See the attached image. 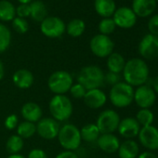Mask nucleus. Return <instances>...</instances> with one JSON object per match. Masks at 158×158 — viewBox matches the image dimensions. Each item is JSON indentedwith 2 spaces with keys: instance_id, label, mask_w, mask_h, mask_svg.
I'll return each mask as SVG.
<instances>
[{
  "instance_id": "nucleus-1",
  "label": "nucleus",
  "mask_w": 158,
  "mask_h": 158,
  "mask_svg": "<svg viewBox=\"0 0 158 158\" xmlns=\"http://www.w3.org/2000/svg\"><path fill=\"white\" fill-rule=\"evenodd\" d=\"M125 82L131 87L142 86L146 83L149 76V68L144 60L139 58L131 59L126 61L123 70Z\"/></svg>"
},
{
  "instance_id": "nucleus-2",
  "label": "nucleus",
  "mask_w": 158,
  "mask_h": 158,
  "mask_svg": "<svg viewBox=\"0 0 158 158\" xmlns=\"http://www.w3.org/2000/svg\"><path fill=\"white\" fill-rule=\"evenodd\" d=\"M104 72L97 65H88L78 72L76 80L86 90L100 89L104 85Z\"/></svg>"
},
{
  "instance_id": "nucleus-3",
  "label": "nucleus",
  "mask_w": 158,
  "mask_h": 158,
  "mask_svg": "<svg viewBox=\"0 0 158 158\" xmlns=\"http://www.w3.org/2000/svg\"><path fill=\"white\" fill-rule=\"evenodd\" d=\"M51 117L56 121L65 122L73 114V106L71 100L65 95H54L48 103Z\"/></svg>"
},
{
  "instance_id": "nucleus-4",
  "label": "nucleus",
  "mask_w": 158,
  "mask_h": 158,
  "mask_svg": "<svg viewBox=\"0 0 158 158\" xmlns=\"http://www.w3.org/2000/svg\"><path fill=\"white\" fill-rule=\"evenodd\" d=\"M57 138L60 145L65 151L74 152L82 143L80 129L73 124L68 123L61 126Z\"/></svg>"
},
{
  "instance_id": "nucleus-5",
  "label": "nucleus",
  "mask_w": 158,
  "mask_h": 158,
  "mask_svg": "<svg viewBox=\"0 0 158 158\" xmlns=\"http://www.w3.org/2000/svg\"><path fill=\"white\" fill-rule=\"evenodd\" d=\"M109 99L112 104L117 108L127 107L134 101V89L126 82H119L112 87Z\"/></svg>"
},
{
  "instance_id": "nucleus-6",
  "label": "nucleus",
  "mask_w": 158,
  "mask_h": 158,
  "mask_svg": "<svg viewBox=\"0 0 158 158\" xmlns=\"http://www.w3.org/2000/svg\"><path fill=\"white\" fill-rule=\"evenodd\" d=\"M73 84V77L67 71L60 70L52 73L48 79V89L55 95H65Z\"/></svg>"
},
{
  "instance_id": "nucleus-7",
  "label": "nucleus",
  "mask_w": 158,
  "mask_h": 158,
  "mask_svg": "<svg viewBox=\"0 0 158 158\" xmlns=\"http://www.w3.org/2000/svg\"><path fill=\"white\" fill-rule=\"evenodd\" d=\"M119 123V114L112 109H107L99 114L96 121V126L98 127L101 134H111L117 130Z\"/></svg>"
},
{
  "instance_id": "nucleus-8",
  "label": "nucleus",
  "mask_w": 158,
  "mask_h": 158,
  "mask_svg": "<svg viewBox=\"0 0 158 158\" xmlns=\"http://www.w3.org/2000/svg\"><path fill=\"white\" fill-rule=\"evenodd\" d=\"M89 47L91 52L95 56L99 58H107L114 52V43L109 35L99 34L91 38Z\"/></svg>"
},
{
  "instance_id": "nucleus-9",
  "label": "nucleus",
  "mask_w": 158,
  "mask_h": 158,
  "mask_svg": "<svg viewBox=\"0 0 158 158\" xmlns=\"http://www.w3.org/2000/svg\"><path fill=\"white\" fill-rule=\"evenodd\" d=\"M41 33L48 38L60 37L66 31V24L64 22L55 16L47 17L40 23Z\"/></svg>"
},
{
  "instance_id": "nucleus-10",
  "label": "nucleus",
  "mask_w": 158,
  "mask_h": 158,
  "mask_svg": "<svg viewBox=\"0 0 158 158\" xmlns=\"http://www.w3.org/2000/svg\"><path fill=\"white\" fill-rule=\"evenodd\" d=\"M60 126L52 117L41 118L36 124V133L44 139L51 140L58 137Z\"/></svg>"
},
{
  "instance_id": "nucleus-11",
  "label": "nucleus",
  "mask_w": 158,
  "mask_h": 158,
  "mask_svg": "<svg viewBox=\"0 0 158 158\" xmlns=\"http://www.w3.org/2000/svg\"><path fill=\"white\" fill-rule=\"evenodd\" d=\"M139 52L146 60L158 59V36L151 34L145 35L139 44Z\"/></svg>"
},
{
  "instance_id": "nucleus-12",
  "label": "nucleus",
  "mask_w": 158,
  "mask_h": 158,
  "mask_svg": "<svg viewBox=\"0 0 158 158\" xmlns=\"http://www.w3.org/2000/svg\"><path fill=\"white\" fill-rule=\"evenodd\" d=\"M137 16L131 8L121 7L116 9L113 15V20L116 27L122 29H130L137 23Z\"/></svg>"
},
{
  "instance_id": "nucleus-13",
  "label": "nucleus",
  "mask_w": 158,
  "mask_h": 158,
  "mask_svg": "<svg viewBox=\"0 0 158 158\" xmlns=\"http://www.w3.org/2000/svg\"><path fill=\"white\" fill-rule=\"evenodd\" d=\"M155 92L147 85L139 86L134 91V101L141 109H149L152 107L155 102Z\"/></svg>"
},
{
  "instance_id": "nucleus-14",
  "label": "nucleus",
  "mask_w": 158,
  "mask_h": 158,
  "mask_svg": "<svg viewBox=\"0 0 158 158\" xmlns=\"http://www.w3.org/2000/svg\"><path fill=\"white\" fill-rule=\"evenodd\" d=\"M139 142L149 150H158V128L153 126L143 127L139 132Z\"/></svg>"
},
{
  "instance_id": "nucleus-15",
  "label": "nucleus",
  "mask_w": 158,
  "mask_h": 158,
  "mask_svg": "<svg viewBox=\"0 0 158 158\" xmlns=\"http://www.w3.org/2000/svg\"><path fill=\"white\" fill-rule=\"evenodd\" d=\"M84 103L90 109H100L104 106L107 102L106 94L101 89H90L87 90L83 99Z\"/></svg>"
},
{
  "instance_id": "nucleus-16",
  "label": "nucleus",
  "mask_w": 158,
  "mask_h": 158,
  "mask_svg": "<svg viewBox=\"0 0 158 158\" xmlns=\"http://www.w3.org/2000/svg\"><path fill=\"white\" fill-rule=\"evenodd\" d=\"M157 7L155 0H133L131 10L137 17L146 18L153 14Z\"/></svg>"
},
{
  "instance_id": "nucleus-17",
  "label": "nucleus",
  "mask_w": 158,
  "mask_h": 158,
  "mask_svg": "<svg viewBox=\"0 0 158 158\" xmlns=\"http://www.w3.org/2000/svg\"><path fill=\"white\" fill-rule=\"evenodd\" d=\"M117 130L122 137L126 139H131L139 135L140 126L136 120V118L127 117L123 120H120Z\"/></svg>"
},
{
  "instance_id": "nucleus-18",
  "label": "nucleus",
  "mask_w": 158,
  "mask_h": 158,
  "mask_svg": "<svg viewBox=\"0 0 158 158\" xmlns=\"http://www.w3.org/2000/svg\"><path fill=\"white\" fill-rule=\"evenodd\" d=\"M13 84L20 89H30L34 82L35 76L33 73L27 69H19L12 75Z\"/></svg>"
},
{
  "instance_id": "nucleus-19",
  "label": "nucleus",
  "mask_w": 158,
  "mask_h": 158,
  "mask_svg": "<svg viewBox=\"0 0 158 158\" xmlns=\"http://www.w3.org/2000/svg\"><path fill=\"white\" fill-rule=\"evenodd\" d=\"M21 114L24 121L35 124L42 118L43 111L40 105H38L36 102H28L22 106Z\"/></svg>"
},
{
  "instance_id": "nucleus-20",
  "label": "nucleus",
  "mask_w": 158,
  "mask_h": 158,
  "mask_svg": "<svg viewBox=\"0 0 158 158\" xmlns=\"http://www.w3.org/2000/svg\"><path fill=\"white\" fill-rule=\"evenodd\" d=\"M96 142L99 148L107 153H114L117 152L120 146L119 139L113 133L101 134Z\"/></svg>"
},
{
  "instance_id": "nucleus-21",
  "label": "nucleus",
  "mask_w": 158,
  "mask_h": 158,
  "mask_svg": "<svg viewBox=\"0 0 158 158\" xmlns=\"http://www.w3.org/2000/svg\"><path fill=\"white\" fill-rule=\"evenodd\" d=\"M94 9L97 14L103 18H112L116 10L114 0H95Z\"/></svg>"
},
{
  "instance_id": "nucleus-22",
  "label": "nucleus",
  "mask_w": 158,
  "mask_h": 158,
  "mask_svg": "<svg viewBox=\"0 0 158 158\" xmlns=\"http://www.w3.org/2000/svg\"><path fill=\"white\" fill-rule=\"evenodd\" d=\"M30 17L36 23H42L48 17V9L41 0H35L29 4Z\"/></svg>"
},
{
  "instance_id": "nucleus-23",
  "label": "nucleus",
  "mask_w": 158,
  "mask_h": 158,
  "mask_svg": "<svg viewBox=\"0 0 158 158\" xmlns=\"http://www.w3.org/2000/svg\"><path fill=\"white\" fill-rule=\"evenodd\" d=\"M139 145L132 139H127L120 144L118 155L120 158H136L139 155Z\"/></svg>"
},
{
  "instance_id": "nucleus-24",
  "label": "nucleus",
  "mask_w": 158,
  "mask_h": 158,
  "mask_svg": "<svg viewBox=\"0 0 158 158\" xmlns=\"http://www.w3.org/2000/svg\"><path fill=\"white\" fill-rule=\"evenodd\" d=\"M126 65L125 58L117 52H113L111 55L107 57V68L109 72L120 73L123 72L124 67Z\"/></svg>"
},
{
  "instance_id": "nucleus-25",
  "label": "nucleus",
  "mask_w": 158,
  "mask_h": 158,
  "mask_svg": "<svg viewBox=\"0 0 158 158\" xmlns=\"http://www.w3.org/2000/svg\"><path fill=\"white\" fill-rule=\"evenodd\" d=\"M80 135L82 140L88 143H92L97 141L101 132L96 124H87L80 129Z\"/></svg>"
},
{
  "instance_id": "nucleus-26",
  "label": "nucleus",
  "mask_w": 158,
  "mask_h": 158,
  "mask_svg": "<svg viewBox=\"0 0 158 158\" xmlns=\"http://www.w3.org/2000/svg\"><path fill=\"white\" fill-rule=\"evenodd\" d=\"M16 17V8L8 0L0 1V21L1 22H12Z\"/></svg>"
},
{
  "instance_id": "nucleus-27",
  "label": "nucleus",
  "mask_w": 158,
  "mask_h": 158,
  "mask_svg": "<svg viewBox=\"0 0 158 158\" xmlns=\"http://www.w3.org/2000/svg\"><path fill=\"white\" fill-rule=\"evenodd\" d=\"M86 30V23L81 19H73L66 25L67 34L72 37L81 36Z\"/></svg>"
},
{
  "instance_id": "nucleus-28",
  "label": "nucleus",
  "mask_w": 158,
  "mask_h": 158,
  "mask_svg": "<svg viewBox=\"0 0 158 158\" xmlns=\"http://www.w3.org/2000/svg\"><path fill=\"white\" fill-rule=\"evenodd\" d=\"M24 146L23 139L17 134L11 135L6 142V149L10 154H17L23 150Z\"/></svg>"
},
{
  "instance_id": "nucleus-29",
  "label": "nucleus",
  "mask_w": 158,
  "mask_h": 158,
  "mask_svg": "<svg viewBox=\"0 0 158 158\" xmlns=\"http://www.w3.org/2000/svg\"><path fill=\"white\" fill-rule=\"evenodd\" d=\"M16 130L17 135L23 138V139H29L36 133V125L35 123H31L28 121H23L19 123Z\"/></svg>"
},
{
  "instance_id": "nucleus-30",
  "label": "nucleus",
  "mask_w": 158,
  "mask_h": 158,
  "mask_svg": "<svg viewBox=\"0 0 158 158\" xmlns=\"http://www.w3.org/2000/svg\"><path fill=\"white\" fill-rule=\"evenodd\" d=\"M11 33L10 30L3 23H0V54L5 52L10 46Z\"/></svg>"
},
{
  "instance_id": "nucleus-31",
  "label": "nucleus",
  "mask_w": 158,
  "mask_h": 158,
  "mask_svg": "<svg viewBox=\"0 0 158 158\" xmlns=\"http://www.w3.org/2000/svg\"><path fill=\"white\" fill-rule=\"evenodd\" d=\"M153 118H154L153 114L149 109H141L140 111L138 112L136 116V120L138 121L139 126H142V127L152 126Z\"/></svg>"
},
{
  "instance_id": "nucleus-32",
  "label": "nucleus",
  "mask_w": 158,
  "mask_h": 158,
  "mask_svg": "<svg viewBox=\"0 0 158 158\" xmlns=\"http://www.w3.org/2000/svg\"><path fill=\"white\" fill-rule=\"evenodd\" d=\"M116 25L113 20V18H103L98 25V29L100 34L104 35H109L114 32Z\"/></svg>"
},
{
  "instance_id": "nucleus-33",
  "label": "nucleus",
  "mask_w": 158,
  "mask_h": 158,
  "mask_svg": "<svg viewBox=\"0 0 158 158\" xmlns=\"http://www.w3.org/2000/svg\"><path fill=\"white\" fill-rule=\"evenodd\" d=\"M12 27L18 34H25L29 30V23L25 19L15 17L12 21Z\"/></svg>"
},
{
  "instance_id": "nucleus-34",
  "label": "nucleus",
  "mask_w": 158,
  "mask_h": 158,
  "mask_svg": "<svg viewBox=\"0 0 158 158\" xmlns=\"http://www.w3.org/2000/svg\"><path fill=\"white\" fill-rule=\"evenodd\" d=\"M69 92L73 98H74L76 100H82V99H84L87 90L82 85H80L79 83H75V84H73Z\"/></svg>"
},
{
  "instance_id": "nucleus-35",
  "label": "nucleus",
  "mask_w": 158,
  "mask_h": 158,
  "mask_svg": "<svg viewBox=\"0 0 158 158\" xmlns=\"http://www.w3.org/2000/svg\"><path fill=\"white\" fill-rule=\"evenodd\" d=\"M19 125V117L15 114H11L8 115L4 121V126L8 130H14L17 128Z\"/></svg>"
},
{
  "instance_id": "nucleus-36",
  "label": "nucleus",
  "mask_w": 158,
  "mask_h": 158,
  "mask_svg": "<svg viewBox=\"0 0 158 158\" xmlns=\"http://www.w3.org/2000/svg\"><path fill=\"white\" fill-rule=\"evenodd\" d=\"M149 34L158 36V13L153 14L148 22Z\"/></svg>"
},
{
  "instance_id": "nucleus-37",
  "label": "nucleus",
  "mask_w": 158,
  "mask_h": 158,
  "mask_svg": "<svg viewBox=\"0 0 158 158\" xmlns=\"http://www.w3.org/2000/svg\"><path fill=\"white\" fill-rule=\"evenodd\" d=\"M104 82H106L108 85H111L113 87V86L116 85L117 83L121 82L120 74L115 73H112V72H108L104 75Z\"/></svg>"
},
{
  "instance_id": "nucleus-38",
  "label": "nucleus",
  "mask_w": 158,
  "mask_h": 158,
  "mask_svg": "<svg viewBox=\"0 0 158 158\" xmlns=\"http://www.w3.org/2000/svg\"><path fill=\"white\" fill-rule=\"evenodd\" d=\"M16 17L23 18V19L30 17V7H29V5L20 4L16 8Z\"/></svg>"
},
{
  "instance_id": "nucleus-39",
  "label": "nucleus",
  "mask_w": 158,
  "mask_h": 158,
  "mask_svg": "<svg viewBox=\"0 0 158 158\" xmlns=\"http://www.w3.org/2000/svg\"><path fill=\"white\" fill-rule=\"evenodd\" d=\"M26 158H48V157L44 150L40 148H35L29 152Z\"/></svg>"
},
{
  "instance_id": "nucleus-40",
  "label": "nucleus",
  "mask_w": 158,
  "mask_h": 158,
  "mask_svg": "<svg viewBox=\"0 0 158 158\" xmlns=\"http://www.w3.org/2000/svg\"><path fill=\"white\" fill-rule=\"evenodd\" d=\"M55 158H79L78 155L75 153V152L73 151H62L60 152H59Z\"/></svg>"
},
{
  "instance_id": "nucleus-41",
  "label": "nucleus",
  "mask_w": 158,
  "mask_h": 158,
  "mask_svg": "<svg viewBox=\"0 0 158 158\" xmlns=\"http://www.w3.org/2000/svg\"><path fill=\"white\" fill-rule=\"evenodd\" d=\"M138 158H158L155 154H153L152 152H144L142 153H140L139 155Z\"/></svg>"
},
{
  "instance_id": "nucleus-42",
  "label": "nucleus",
  "mask_w": 158,
  "mask_h": 158,
  "mask_svg": "<svg viewBox=\"0 0 158 158\" xmlns=\"http://www.w3.org/2000/svg\"><path fill=\"white\" fill-rule=\"evenodd\" d=\"M4 74H5V69H4V65H3V62L0 60V81L2 80L3 77H4Z\"/></svg>"
},
{
  "instance_id": "nucleus-43",
  "label": "nucleus",
  "mask_w": 158,
  "mask_h": 158,
  "mask_svg": "<svg viewBox=\"0 0 158 158\" xmlns=\"http://www.w3.org/2000/svg\"><path fill=\"white\" fill-rule=\"evenodd\" d=\"M153 91H155V92H157L158 93V75L154 78V80H153Z\"/></svg>"
},
{
  "instance_id": "nucleus-44",
  "label": "nucleus",
  "mask_w": 158,
  "mask_h": 158,
  "mask_svg": "<svg viewBox=\"0 0 158 158\" xmlns=\"http://www.w3.org/2000/svg\"><path fill=\"white\" fill-rule=\"evenodd\" d=\"M8 158H26V157L23 154L17 153V154H10V156Z\"/></svg>"
},
{
  "instance_id": "nucleus-45",
  "label": "nucleus",
  "mask_w": 158,
  "mask_h": 158,
  "mask_svg": "<svg viewBox=\"0 0 158 158\" xmlns=\"http://www.w3.org/2000/svg\"><path fill=\"white\" fill-rule=\"evenodd\" d=\"M20 2V4H25V5H29L30 3H32L34 0H18Z\"/></svg>"
},
{
  "instance_id": "nucleus-46",
  "label": "nucleus",
  "mask_w": 158,
  "mask_h": 158,
  "mask_svg": "<svg viewBox=\"0 0 158 158\" xmlns=\"http://www.w3.org/2000/svg\"><path fill=\"white\" fill-rule=\"evenodd\" d=\"M155 1H156V3L158 4V0H155Z\"/></svg>"
}]
</instances>
